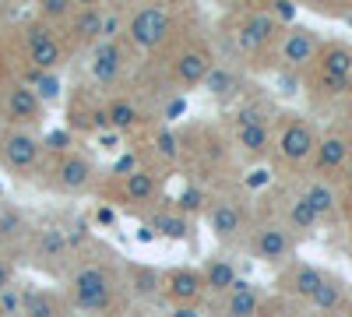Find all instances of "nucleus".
Returning <instances> with one entry per match:
<instances>
[{"label": "nucleus", "instance_id": "obj_1", "mask_svg": "<svg viewBox=\"0 0 352 317\" xmlns=\"http://www.w3.org/2000/svg\"><path fill=\"white\" fill-rule=\"evenodd\" d=\"M71 300L78 310H109L113 307V278L99 265H85L71 275Z\"/></svg>", "mask_w": 352, "mask_h": 317}, {"label": "nucleus", "instance_id": "obj_2", "mask_svg": "<svg viewBox=\"0 0 352 317\" xmlns=\"http://www.w3.org/2000/svg\"><path fill=\"white\" fill-rule=\"evenodd\" d=\"M169 28H173V18L166 8H138L131 18H127V39L138 46V50H155L169 39Z\"/></svg>", "mask_w": 352, "mask_h": 317}, {"label": "nucleus", "instance_id": "obj_3", "mask_svg": "<svg viewBox=\"0 0 352 317\" xmlns=\"http://www.w3.org/2000/svg\"><path fill=\"white\" fill-rule=\"evenodd\" d=\"M314 152H317V131L310 124L292 120V124L282 127V134H278V155L289 166H303Z\"/></svg>", "mask_w": 352, "mask_h": 317}, {"label": "nucleus", "instance_id": "obj_4", "mask_svg": "<svg viewBox=\"0 0 352 317\" xmlns=\"http://www.w3.org/2000/svg\"><path fill=\"white\" fill-rule=\"evenodd\" d=\"M0 155H4L8 169L25 173L39 162V138L28 131H8L4 141H0Z\"/></svg>", "mask_w": 352, "mask_h": 317}, {"label": "nucleus", "instance_id": "obj_5", "mask_svg": "<svg viewBox=\"0 0 352 317\" xmlns=\"http://www.w3.org/2000/svg\"><path fill=\"white\" fill-rule=\"evenodd\" d=\"M278 53H282V61L289 67H307L320 56V39L310 32V28H289V32L282 36Z\"/></svg>", "mask_w": 352, "mask_h": 317}, {"label": "nucleus", "instance_id": "obj_6", "mask_svg": "<svg viewBox=\"0 0 352 317\" xmlns=\"http://www.w3.org/2000/svg\"><path fill=\"white\" fill-rule=\"evenodd\" d=\"M254 254L261 257V261H268V265H278L285 261V257L292 254V233L285 226H261L257 229V237H254Z\"/></svg>", "mask_w": 352, "mask_h": 317}, {"label": "nucleus", "instance_id": "obj_7", "mask_svg": "<svg viewBox=\"0 0 352 317\" xmlns=\"http://www.w3.org/2000/svg\"><path fill=\"white\" fill-rule=\"evenodd\" d=\"M28 61H32L43 74L64 61V46L50 36V28H39V25L28 28Z\"/></svg>", "mask_w": 352, "mask_h": 317}, {"label": "nucleus", "instance_id": "obj_8", "mask_svg": "<svg viewBox=\"0 0 352 317\" xmlns=\"http://www.w3.org/2000/svg\"><path fill=\"white\" fill-rule=\"evenodd\" d=\"M166 296L180 307H194L204 296V275L190 268H176L166 275Z\"/></svg>", "mask_w": 352, "mask_h": 317}, {"label": "nucleus", "instance_id": "obj_9", "mask_svg": "<svg viewBox=\"0 0 352 317\" xmlns=\"http://www.w3.org/2000/svg\"><path fill=\"white\" fill-rule=\"evenodd\" d=\"M275 32H278V21H275V14L254 11V14H247V21L240 25L236 39H240V46H243L247 53H257V50H264V46H268V43L275 39Z\"/></svg>", "mask_w": 352, "mask_h": 317}, {"label": "nucleus", "instance_id": "obj_10", "mask_svg": "<svg viewBox=\"0 0 352 317\" xmlns=\"http://www.w3.org/2000/svg\"><path fill=\"white\" fill-rule=\"evenodd\" d=\"M212 74V53L204 46H190L180 53V61H176V81L180 85H201L204 78Z\"/></svg>", "mask_w": 352, "mask_h": 317}, {"label": "nucleus", "instance_id": "obj_11", "mask_svg": "<svg viewBox=\"0 0 352 317\" xmlns=\"http://www.w3.org/2000/svg\"><path fill=\"white\" fill-rule=\"evenodd\" d=\"M314 162L320 173H331V169H342L349 162V141L342 134H324L317 138V152H314Z\"/></svg>", "mask_w": 352, "mask_h": 317}, {"label": "nucleus", "instance_id": "obj_12", "mask_svg": "<svg viewBox=\"0 0 352 317\" xmlns=\"http://www.w3.org/2000/svg\"><path fill=\"white\" fill-rule=\"evenodd\" d=\"M120 67H124V53L116 43H99L96 53H92V74L99 85H113L120 78Z\"/></svg>", "mask_w": 352, "mask_h": 317}, {"label": "nucleus", "instance_id": "obj_13", "mask_svg": "<svg viewBox=\"0 0 352 317\" xmlns=\"http://www.w3.org/2000/svg\"><path fill=\"white\" fill-rule=\"evenodd\" d=\"M92 177H96V169L85 155H67L60 166H56V180H60L64 190H85L88 184H92Z\"/></svg>", "mask_w": 352, "mask_h": 317}, {"label": "nucleus", "instance_id": "obj_14", "mask_svg": "<svg viewBox=\"0 0 352 317\" xmlns=\"http://www.w3.org/2000/svg\"><path fill=\"white\" fill-rule=\"evenodd\" d=\"M320 74L324 78H342L352 81V50L342 43H331L320 50Z\"/></svg>", "mask_w": 352, "mask_h": 317}, {"label": "nucleus", "instance_id": "obj_15", "mask_svg": "<svg viewBox=\"0 0 352 317\" xmlns=\"http://www.w3.org/2000/svg\"><path fill=\"white\" fill-rule=\"evenodd\" d=\"M4 106H8V117L11 120H25V124H32V120H39V96L32 92V89H11L8 92V99H4Z\"/></svg>", "mask_w": 352, "mask_h": 317}, {"label": "nucleus", "instance_id": "obj_16", "mask_svg": "<svg viewBox=\"0 0 352 317\" xmlns=\"http://www.w3.org/2000/svg\"><path fill=\"white\" fill-rule=\"evenodd\" d=\"M208 219H212V233L219 240H229V237H236L240 229H243V212L232 205V201H219Z\"/></svg>", "mask_w": 352, "mask_h": 317}, {"label": "nucleus", "instance_id": "obj_17", "mask_svg": "<svg viewBox=\"0 0 352 317\" xmlns=\"http://www.w3.org/2000/svg\"><path fill=\"white\" fill-rule=\"evenodd\" d=\"M71 28L81 43H102V8H81L71 14Z\"/></svg>", "mask_w": 352, "mask_h": 317}, {"label": "nucleus", "instance_id": "obj_18", "mask_svg": "<svg viewBox=\"0 0 352 317\" xmlns=\"http://www.w3.org/2000/svg\"><path fill=\"white\" fill-rule=\"evenodd\" d=\"M204 275V289H212V293H232V285H236V268H232L226 257H215V261L201 272Z\"/></svg>", "mask_w": 352, "mask_h": 317}, {"label": "nucleus", "instance_id": "obj_19", "mask_svg": "<svg viewBox=\"0 0 352 317\" xmlns=\"http://www.w3.org/2000/svg\"><path fill=\"white\" fill-rule=\"evenodd\" d=\"M257 303H261V296H257L254 285L236 282V285H232V293H229V303H226V317H254Z\"/></svg>", "mask_w": 352, "mask_h": 317}, {"label": "nucleus", "instance_id": "obj_20", "mask_svg": "<svg viewBox=\"0 0 352 317\" xmlns=\"http://www.w3.org/2000/svg\"><path fill=\"white\" fill-rule=\"evenodd\" d=\"M324 272H317L314 265H300L296 272H292V278H289V289L296 293V296H303V300H314V293L324 285Z\"/></svg>", "mask_w": 352, "mask_h": 317}, {"label": "nucleus", "instance_id": "obj_21", "mask_svg": "<svg viewBox=\"0 0 352 317\" xmlns=\"http://www.w3.org/2000/svg\"><path fill=\"white\" fill-rule=\"evenodd\" d=\"M236 141L243 145V152L264 155V152H268V145H272V134H268V127H264V124H240Z\"/></svg>", "mask_w": 352, "mask_h": 317}, {"label": "nucleus", "instance_id": "obj_22", "mask_svg": "<svg viewBox=\"0 0 352 317\" xmlns=\"http://www.w3.org/2000/svg\"><path fill=\"white\" fill-rule=\"evenodd\" d=\"M303 201H307V205L320 215V219H324V215H331L335 212V205H338V197H335V190L324 184V180H314L307 190H303Z\"/></svg>", "mask_w": 352, "mask_h": 317}, {"label": "nucleus", "instance_id": "obj_23", "mask_svg": "<svg viewBox=\"0 0 352 317\" xmlns=\"http://www.w3.org/2000/svg\"><path fill=\"white\" fill-rule=\"evenodd\" d=\"M342 300H345V285H342L338 278H324V285H320V289L314 293L310 307L320 310V314H331V310L342 307Z\"/></svg>", "mask_w": 352, "mask_h": 317}, {"label": "nucleus", "instance_id": "obj_24", "mask_svg": "<svg viewBox=\"0 0 352 317\" xmlns=\"http://www.w3.org/2000/svg\"><path fill=\"white\" fill-rule=\"evenodd\" d=\"M106 124L116 127V131H131V127L138 124V106L127 102V99L109 102V109H106Z\"/></svg>", "mask_w": 352, "mask_h": 317}, {"label": "nucleus", "instance_id": "obj_25", "mask_svg": "<svg viewBox=\"0 0 352 317\" xmlns=\"http://www.w3.org/2000/svg\"><path fill=\"white\" fill-rule=\"evenodd\" d=\"M320 222V215L303 201V194L289 205V229H300V233H310V229Z\"/></svg>", "mask_w": 352, "mask_h": 317}, {"label": "nucleus", "instance_id": "obj_26", "mask_svg": "<svg viewBox=\"0 0 352 317\" xmlns=\"http://www.w3.org/2000/svg\"><path fill=\"white\" fill-rule=\"evenodd\" d=\"M148 226L155 229L159 237H169V240H184L187 237V222L180 215H155Z\"/></svg>", "mask_w": 352, "mask_h": 317}, {"label": "nucleus", "instance_id": "obj_27", "mask_svg": "<svg viewBox=\"0 0 352 317\" xmlns=\"http://www.w3.org/2000/svg\"><path fill=\"white\" fill-rule=\"evenodd\" d=\"M25 314L28 317H56V303L50 293H25Z\"/></svg>", "mask_w": 352, "mask_h": 317}, {"label": "nucleus", "instance_id": "obj_28", "mask_svg": "<svg viewBox=\"0 0 352 317\" xmlns=\"http://www.w3.org/2000/svg\"><path fill=\"white\" fill-rule=\"evenodd\" d=\"M152 194H155L152 173H131V180H127V197H131V201H148Z\"/></svg>", "mask_w": 352, "mask_h": 317}, {"label": "nucleus", "instance_id": "obj_29", "mask_svg": "<svg viewBox=\"0 0 352 317\" xmlns=\"http://www.w3.org/2000/svg\"><path fill=\"white\" fill-rule=\"evenodd\" d=\"M204 85H208V92H215V96H229L232 89H236V78H232L226 67H212V74L208 78H204Z\"/></svg>", "mask_w": 352, "mask_h": 317}, {"label": "nucleus", "instance_id": "obj_30", "mask_svg": "<svg viewBox=\"0 0 352 317\" xmlns=\"http://www.w3.org/2000/svg\"><path fill=\"white\" fill-rule=\"evenodd\" d=\"M36 96H39V102L60 99V81H56L53 74H39V78H36Z\"/></svg>", "mask_w": 352, "mask_h": 317}, {"label": "nucleus", "instance_id": "obj_31", "mask_svg": "<svg viewBox=\"0 0 352 317\" xmlns=\"http://www.w3.org/2000/svg\"><path fill=\"white\" fill-rule=\"evenodd\" d=\"M120 28H127L120 11H102V43H113V36H120Z\"/></svg>", "mask_w": 352, "mask_h": 317}, {"label": "nucleus", "instance_id": "obj_32", "mask_svg": "<svg viewBox=\"0 0 352 317\" xmlns=\"http://www.w3.org/2000/svg\"><path fill=\"white\" fill-rule=\"evenodd\" d=\"M64 14H71L67 0H46L43 4V18H64Z\"/></svg>", "mask_w": 352, "mask_h": 317}, {"label": "nucleus", "instance_id": "obj_33", "mask_svg": "<svg viewBox=\"0 0 352 317\" xmlns=\"http://www.w3.org/2000/svg\"><path fill=\"white\" fill-rule=\"evenodd\" d=\"M0 307H4L8 314H18V310H25V296H18V293H14V285H11V289L0 296Z\"/></svg>", "mask_w": 352, "mask_h": 317}, {"label": "nucleus", "instance_id": "obj_34", "mask_svg": "<svg viewBox=\"0 0 352 317\" xmlns=\"http://www.w3.org/2000/svg\"><path fill=\"white\" fill-rule=\"evenodd\" d=\"M320 85H324V92H328V96H342V92H349V89H352V81H342V78H324V74H320Z\"/></svg>", "mask_w": 352, "mask_h": 317}, {"label": "nucleus", "instance_id": "obj_35", "mask_svg": "<svg viewBox=\"0 0 352 317\" xmlns=\"http://www.w3.org/2000/svg\"><path fill=\"white\" fill-rule=\"evenodd\" d=\"M180 208H184V212H197V208H201V190H190V187H187L184 197H180Z\"/></svg>", "mask_w": 352, "mask_h": 317}, {"label": "nucleus", "instance_id": "obj_36", "mask_svg": "<svg viewBox=\"0 0 352 317\" xmlns=\"http://www.w3.org/2000/svg\"><path fill=\"white\" fill-rule=\"evenodd\" d=\"M18 229H21V219H18V215H8V219H0V233H4V237L18 233Z\"/></svg>", "mask_w": 352, "mask_h": 317}, {"label": "nucleus", "instance_id": "obj_37", "mask_svg": "<svg viewBox=\"0 0 352 317\" xmlns=\"http://www.w3.org/2000/svg\"><path fill=\"white\" fill-rule=\"evenodd\" d=\"M8 289H11V265L0 261V296H4Z\"/></svg>", "mask_w": 352, "mask_h": 317}, {"label": "nucleus", "instance_id": "obj_38", "mask_svg": "<svg viewBox=\"0 0 352 317\" xmlns=\"http://www.w3.org/2000/svg\"><path fill=\"white\" fill-rule=\"evenodd\" d=\"M138 282H141V285H138V293H141V296H148V293H152L155 275H152V272H141V275H138Z\"/></svg>", "mask_w": 352, "mask_h": 317}, {"label": "nucleus", "instance_id": "obj_39", "mask_svg": "<svg viewBox=\"0 0 352 317\" xmlns=\"http://www.w3.org/2000/svg\"><path fill=\"white\" fill-rule=\"evenodd\" d=\"M159 152H162L166 159L176 155V145H173V138H169V134H159Z\"/></svg>", "mask_w": 352, "mask_h": 317}, {"label": "nucleus", "instance_id": "obj_40", "mask_svg": "<svg viewBox=\"0 0 352 317\" xmlns=\"http://www.w3.org/2000/svg\"><path fill=\"white\" fill-rule=\"evenodd\" d=\"M176 317H194V310H187V307H180V310H176Z\"/></svg>", "mask_w": 352, "mask_h": 317}, {"label": "nucleus", "instance_id": "obj_41", "mask_svg": "<svg viewBox=\"0 0 352 317\" xmlns=\"http://www.w3.org/2000/svg\"><path fill=\"white\" fill-rule=\"evenodd\" d=\"M349 134H352V109H349Z\"/></svg>", "mask_w": 352, "mask_h": 317}, {"label": "nucleus", "instance_id": "obj_42", "mask_svg": "<svg viewBox=\"0 0 352 317\" xmlns=\"http://www.w3.org/2000/svg\"><path fill=\"white\" fill-rule=\"evenodd\" d=\"M349 317H352V314H349Z\"/></svg>", "mask_w": 352, "mask_h": 317}]
</instances>
